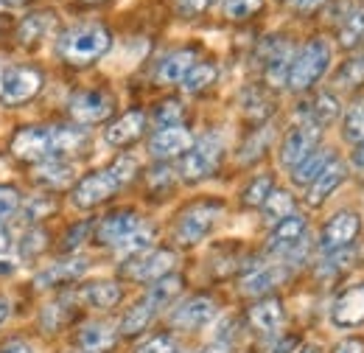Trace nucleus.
Wrapping results in <instances>:
<instances>
[{
    "label": "nucleus",
    "mask_w": 364,
    "mask_h": 353,
    "mask_svg": "<svg viewBox=\"0 0 364 353\" xmlns=\"http://www.w3.org/2000/svg\"><path fill=\"white\" fill-rule=\"evenodd\" d=\"M196 65V51L191 48H182V51H174L168 53L160 65H157V82L163 85H177L188 76V70Z\"/></svg>",
    "instance_id": "nucleus-21"
},
{
    "label": "nucleus",
    "mask_w": 364,
    "mask_h": 353,
    "mask_svg": "<svg viewBox=\"0 0 364 353\" xmlns=\"http://www.w3.org/2000/svg\"><path fill=\"white\" fill-rule=\"evenodd\" d=\"M174 3H177V11L182 17H199L216 6V0H174Z\"/></svg>",
    "instance_id": "nucleus-48"
},
{
    "label": "nucleus",
    "mask_w": 364,
    "mask_h": 353,
    "mask_svg": "<svg viewBox=\"0 0 364 353\" xmlns=\"http://www.w3.org/2000/svg\"><path fill=\"white\" fill-rule=\"evenodd\" d=\"M222 152H225V143H222L219 135H205V137L193 140V146L182 157V179L199 182V179L210 176L222 163Z\"/></svg>",
    "instance_id": "nucleus-4"
},
{
    "label": "nucleus",
    "mask_w": 364,
    "mask_h": 353,
    "mask_svg": "<svg viewBox=\"0 0 364 353\" xmlns=\"http://www.w3.org/2000/svg\"><path fill=\"white\" fill-rule=\"evenodd\" d=\"M154 238H157V230L154 227H149V224H140L137 230H132L124 241H118L115 244V253L121 255V258H137V255H143V253H149L151 250V244H154Z\"/></svg>",
    "instance_id": "nucleus-29"
},
{
    "label": "nucleus",
    "mask_w": 364,
    "mask_h": 353,
    "mask_svg": "<svg viewBox=\"0 0 364 353\" xmlns=\"http://www.w3.org/2000/svg\"><path fill=\"white\" fill-rule=\"evenodd\" d=\"M283 303L280 300H274V297H267V300H258L252 309H250V322L258 328V331H264V334H274V331H280V325H283Z\"/></svg>",
    "instance_id": "nucleus-27"
},
{
    "label": "nucleus",
    "mask_w": 364,
    "mask_h": 353,
    "mask_svg": "<svg viewBox=\"0 0 364 353\" xmlns=\"http://www.w3.org/2000/svg\"><path fill=\"white\" fill-rule=\"evenodd\" d=\"M333 152H325V149H317V152H311L303 163H297L294 169H291V182L294 185H300V188H309L314 179H317L319 174H322V169L333 160L331 157Z\"/></svg>",
    "instance_id": "nucleus-30"
},
{
    "label": "nucleus",
    "mask_w": 364,
    "mask_h": 353,
    "mask_svg": "<svg viewBox=\"0 0 364 353\" xmlns=\"http://www.w3.org/2000/svg\"><path fill=\"white\" fill-rule=\"evenodd\" d=\"M87 233H90V221H82L79 227H73V230L65 236V244H68V247H79V241H82Z\"/></svg>",
    "instance_id": "nucleus-50"
},
{
    "label": "nucleus",
    "mask_w": 364,
    "mask_h": 353,
    "mask_svg": "<svg viewBox=\"0 0 364 353\" xmlns=\"http://www.w3.org/2000/svg\"><path fill=\"white\" fill-rule=\"evenodd\" d=\"M219 216H222V205L219 202H196V205H191L180 216L177 227H174L177 241H180L182 247L199 244L216 227Z\"/></svg>",
    "instance_id": "nucleus-5"
},
{
    "label": "nucleus",
    "mask_w": 364,
    "mask_h": 353,
    "mask_svg": "<svg viewBox=\"0 0 364 353\" xmlns=\"http://www.w3.org/2000/svg\"><path fill=\"white\" fill-rule=\"evenodd\" d=\"M0 353H34L26 342H11V345H6Z\"/></svg>",
    "instance_id": "nucleus-54"
},
{
    "label": "nucleus",
    "mask_w": 364,
    "mask_h": 353,
    "mask_svg": "<svg viewBox=\"0 0 364 353\" xmlns=\"http://www.w3.org/2000/svg\"><path fill=\"white\" fill-rule=\"evenodd\" d=\"M20 205H23L20 191L11 188V185H0V224L6 219H11L14 214H20Z\"/></svg>",
    "instance_id": "nucleus-42"
},
{
    "label": "nucleus",
    "mask_w": 364,
    "mask_h": 353,
    "mask_svg": "<svg viewBox=\"0 0 364 353\" xmlns=\"http://www.w3.org/2000/svg\"><path fill=\"white\" fill-rule=\"evenodd\" d=\"M9 149L23 163H46V160L53 157L50 127H26V130H20L11 137Z\"/></svg>",
    "instance_id": "nucleus-7"
},
{
    "label": "nucleus",
    "mask_w": 364,
    "mask_h": 353,
    "mask_svg": "<svg viewBox=\"0 0 364 353\" xmlns=\"http://www.w3.org/2000/svg\"><path fill=\"white\" fill-rule=\"evenodd\" d=\"M9 247H11V233L6 230V224H0V255L9 253Z\"/></svg>",
    "instance_id": "nucleus-52"
},
{
    "label": "nucleus",
    "mask_w": 364,
    "mask_h": 353,
    "mask_svg": "<svg viewBox=\"0 0 364 353\" xmlns=\"http://www.w3.org/2000/svg\"><path fill=\"white\" fill-rule=\"evenodd\" d=\"M174 339L171 337H166V334H160V337H149V339H143L140 345H137L135 353H174Z\"/></svg>",
    "instance_id": "nucleus-45"
},
{
    "label": "nucleus",
    "mask_w": 364,
    "mask_h": 353,
    "mask_svg": "<svg viewBox=\"0 0 364 353\" xmlns=\"http://www.w3.org/2000/svg\"><path fill=\"white\" fill-rule=\"evenodd\" d=\"M339 101H336V95H331V93H322L314 98V104L309 107V112H306V121H314L317 127H328V124H333L336 118H339Z\"/></svg>",
    "instance_id": "nucleus-33"
},
{
    "label": "nucleus",
    "mask_w": 364,
    "mask_h": 353,
    "mask_svg": "<svg viewBox=\"0 0 364 353\" xmlns=\"http://www.w3.org/2000/svg\"><path fill=\"white\" fill-rule=\"evenodd\" d=\"M291 3H294V0H291Z\"/></svg>",
    "instance_id": "nucleus-63"
},
{
    "label": "nucleus",
    "mask_w": 364,
    "mask_h": 353,
    "mask_svg": "<svg viewBox=\"0 0 364 353\" xmlns=\"http://www.w3.org/2000/svg\"><path fill=\"white\" fill-rule=\"evenodd\" d=\"M294 353H322V348H319V345H314V342H309V345H300Z\"/></svg>",
    "instance_id": "nucleus-58"
},
{
    "label": "nucleus",
    "mask_w": 364,
    "mask_h": 353,
    "mask_svg": "<svg viewBox=\"0 0 364 353\" xmlns=\"http://www.w3.org/2000/svg\"><path fill=\"white\" fill-rule=\"evenodd\" d=\"M53 23H56V14H53V11H48V9L46 11H31V14L20 23V28H17V40H20V45L40 43L48 31L53 28Z\"/></svg>",
    "instance_id": "nucleus-28"
},
{
    "label": "nucleus",
    "mask_w": 364,
    "mask_h": 353,
    "mask_svg": "<svg viewBox=\"0 0 364 353\" xmlns=\"http://www.w3.org/2000/svg\"><path fill=\"white\" fill-rule=\"evenodd\" d=\"M9 314H11V303L6 297H0V325L9 320Z\"/></svg>",
    "instance_id": "nucleus-56"
},
{
    "label": "nucleus",
    "mask_w": 364,
    "mask_h": 353,
    "mask_svg": "<svg viewBox=\"0 0 364 353\" xmlns=\"http://www.w3.org/2000/svg\"><path fill=\"white\" fill-rule=\"evenodd\" d=\"M364 40V9H353L339 26V43L345 48H356Z\"/></svg>",
    "instance_id": "nucleus-37"
},
{
    "label": "nucleus",
    "mask_w": 364,
    "mask_h": 353,
    "mask_svg": "<svg viewBox=\"0 0 364 353\" xmlns=\"http://www.w3.org/2000/svg\"><path fill=\"white\" fill-rule=\"evenodd\" d=\"M216 317V303L210 297H191L171 314V322L180 328H202Z\"/></svg>",
    "instance_id": "nucleus-18"
},
{
    "label": "nucleus",
    "mask_w": 364,
    "mask_h": 353,
    "mask_svg": "<svg viewBox=\"0 0 364 353\" xmlns=\"http://www.w3.org/2000/svg\"><path fill=\"white\" fill-rule=\"evenodd\" d=\"M121 188V182L115 179V174L109 172V169H104V172H92V174L82 176L79 182H76V188H73V205L76 208H95V205H101V202H107L115 191Z\"/></svg>",
    "instance_id": "nucleus-9"
},
{
    "label": "nucleus",
    "mask_w": 364,
    "mask_h": 353,
    "mask_svg": "<svg viewBox=\"0 0 364 353\" xmlns=\"http://www.w3.org/2000/svg\"><path fill=\"white\" fill-rule=\"evenodd\" d=\"M124 297V289L115 283V280H92L82 289V300L90 306V309H115Z\"/></svg>",
    "instance_id": "nucleus-24"
},
{
    "label": "nucleus",
    "mask_w": 364,
    "mask_h": 353,
    "mask_svg": "<svg viewBox=\"0 0 364 353\" xmlns=\"http://www.w3.org/2000/svg\"><path fill=\"white\" fill-rule=\"evenodd\" d=\"M244 110H247L250 118H264V115H269V101L258 90H250L244 95Z\"/></svg>",
    "instance_id": "nucleus-44"
},
{
    "label": "nucleus",
    "mask_w": 364,
    "mask_h": 353,
    "mask_svg": "<svg viewBox=\"0 0 364 353\" xmlns=\"http://www.w3.org/2000/svg\"><path fill=\"white\" fill-rule=\"evenodd\" d=\"M174 353H182V351H174Z\"/></svg>",
    "instance_id": "nucleus-62"
},
{
    "label": "nucleus",
    "mask_w": 364,
    "mask_h": 353,
    "mask_svg": "<svg viewBox=\"0 0 364 353\" xmlns=\"http://www.w3.org/2000/svg\"><path fill=\"white\" fill-rule=\"evenodd\" d=\"M191 146H193V135L180 124V127H166V130L154 132L151 143H149V152L157 160H171V157L185 154Z\"/></svg>",
    "instance_id": "nucleus-15"
},
{
    "label": "nucleus",
    "mask_w": 364,
    "mask_h": 353,
    "mask_svg": "<svg viewBox=\"0 0 364 353\" xmlns=\"http://www.w3.org/2000/svg\"><path fill=\"white\" fill-rule=\"evenodd\" d=\"M322 3H325V0H294V6H297L300 11H314Z\"/></svg>",
    "instance_id": "nucleus-53"
},
{
    "label": "nucleus",
    "mask_w": 364,
    "mask_h": 353,
    "mask_svg": "<svg viewBox=\"0 0 364 353\" xmlns=\"http://www.w3.org/2000/svg\"><path fill=\"white\" fill-rule=\"evenodd\" d=\"M331 59H333V51L325 40H311L306 48H300V53L291 59V68H289V79H286L289 90L314 88L328 73Z\"/></svg>",
    "instance_id": "nucleus-2"
},
{
    "label": "nucleus",
    "mask_w": 364,
    "mask_h": 353,
    "mask_svg": "<svg viewBox=\"0 0 364 353\" xmlns=\"http://www.w3.org/2000/svg\"><path fill=\"white\" fill-rule=\"evenodd\" d=\"M274 191V182L269 174H258L247 188H244V194H241V199H244V205L247 208H261L267 199H269V194Z\"/></svg>",
    "instance_id": "nucleus-38"
},
{
    "label": "nucleus",
    "mask_w": 364,
    "mask_h": 353,
    "mask_svg": "<svg viewBox=\"0 0 364 353\" xmlns=\"http://www.w3.org/2000/svg\"><path fill=\"white\" fill-rule=\"evenodd\" d=\"M109 48H112V34L98 23L73 26L56 43L59 56L68 59L70 65H90L95 59H101Z\"/></svg>",
    "instance_id": "nucleus-1"
},
{
    "label": "nucleus",
    "mask_w": 364,
    "mask_h": 353,
    "mask_svg": "<svg viewBox=\"0 0 364 353\" xmlns=\"http://www.w3.org/2000/svg\"><path fill=\"white\" fill-rule=\"evenodd\" d=\"M261 59H264V70H267V79L272 85H286L289 79V68H291V48L286 40H277V37H269L264 40L261 48H258Z\"/></svg>",
    "instance_id": "nucleus-12"
},
{
    "label": "nucleus",
    "mask_w": 364,
    "mask_h": 353,
    "mask_svg": "<svg viewBox=\"0 0 364 353\" xmlns=\"http://www.w3.org/2000/svg\"><path fill=\"white\" fill-rule=\"evenodd\" d=\"M261 211H264V219L269 224H277V221H283L286 216L294 214V199H291L289 191H272L269 199L261 205Z\"/></svg>",
    "instance_id": "nucleus-36"
},
{
    "label": "nucleus",
    "mask_w": 364,
    "mask_h": 353,
    "mask_svg": "<svg viewBox=\"0 0 364 353\" xmlns=\"http://www.w3.org/2000/svg\"><path fill=\"white\" fill-rule=\"evenodd\" d=\"M68 110H70L76 124L87 127V124L107 121L112 115V110H115V101H112V95L107 90H82V93H76L70 98Z\"/></svg>",
    "instance_id": "nucleus-6"
},
{
    "label": "nucleus",
    "mask_w": 364,
    "mask_h": 353,
    "mask_svg": "<svg viewBox=\"0 0 364 353\" xmlns=\"http://www.w3.org/2000/svg\"><path fill=\"white\" fill-rule=\"evenodd\" d=\"M143 127H146V115H143L140 110H132V112L121 115L118 121H112V124L107 127L104 140H107L109 146H129V143H135L137 137L143 135Z\"/></svg>",
    "instance_id": "nucleus-19"
},
{
    "label": "nucleus",
    "mask_w": 364,
    "mask_h": 353,
    "mask_svg": "<svg viewBox=\"0 0 364 353\" xmlns=\"http://www.w3.org/2000/svg\"><path fill=\"white\" fill-rule=\"evenodd\" d=\"M345 179H348V166H345L342 160H331V163L322 169V174L306 188V202H309L311 208H319L325 199H331V194H336V188H339Z\"/></svg>",
    "instance_id": "nucleus-16"
},
{
    "label": "nucleus",
    "mask_w": 364,
    "mask_h": 353,
    "mask_svg": "<svg viewBox=\"0 0 364 353\" xmlns=\"http://www.w3.org/2000/svg\"><path fill=\"white\" fill-rule=\"evenodd\" d=\"M73 176H76V169H73V163H68V160H46V163H37V172H34V179H37L43 188H53V191L68 188V185L73 182Z\"/></svg>",
    "instance_id": "nucleus-25"
},
{
    "label": "nucleus",
    "mask_w": 364,
    "mask_h": 353,
    "mask_svg": "<svg viewBox=\"0 0 364 353\" xmlns=\"http://www.w3.org/2000/svg\"><path fill=\"white\" fill-rule=\"evenodd\" d=\"M109 172L115 174V179L121 182V185H127L137 172V160L135 157H129V154H124V157H118L112 166H109Z\"/></svg>",
    "instance_id": "nucleus-47"
},
{
    "label": "nucleus",
    "mask_w": 364,
    "mask_h": 353,
    "mask_svg": "<svg viewBox=\"0 0 364 353\" xmlns=\"http://www.w3.org/2000/svg\"><path fill=\"white\" fill-rule=\"evenodd\" d=\"M182 104L180 101H166V104H160V110L154 112V121L160 124V130H166V127H180L182 121Z\"/></svg>",
    "instance_id": "nucleus-43"
},
{
    "label": "nucleus",
    "mask_w": 364,
    "mask_h": 353,
    "mask_svg": "<svg viewBox=\"0 0 364 353\" xmlns=\"http://www.w3.org/2000/svg\"><path fill=\"white\" fill-rule=\"evenodd\" d=\"M79 348L85 353H109L115 348V339L118 334L107 325V322H87L82 331H79Z\"/></svg>",
    "instance_id": "nucleus-23"
},
{
    "label": "nucleus",
    "mask_w": 364,
    "mask_h": 353,
    "mask_svg": "<svg viewBox=\"0 0 364 353\" xmlns=\"http://www.w3.org/2000/svg\"><path fill=\"white\" fill-rule=\"evenodd\" d=\"M50 146H53L50 160H65L87 146V132L82 127H50Z\"/></svg>",
    "instance_id": "nucleus-22"
},
{
    "label": "nucleus",
    "mask_w": 364,
    "mask_h": 353,
    "mask_svg": "<svg viewBox=\"0 0 364 353\" xmlns=\"http://www.w3.org/2000/svg\"><path fill=\"white\" fill-rule=\"evenodd\" d=\"M362 82H364V53H359V56L348 59V62L339 68L336 85H339V88H353V85H362Z\"/></svg>",
    "instance_id": "nucleus-40"
},
{
    "label": "nucleus",
    "mask_w": 364,
    "mask_h": 353,
    "mask_svg": "<svg viewBox=\"0 0 364 353\" xmlns=\"http://www.w3.org/2000/svg\"><path fill=\"white\" fill-rule=\"evenodd\" d=\"M342 135H345L348 143H356V146L364 140V98H356V101L345 110Z\"/></svg>",
    "instance_id": "nucleus-35"
},
{
    "label": "nucleus",
    "mask_w": 364,
    "mask_h": 353,
    "mask_svg": "<svg viewBox=\"0 0 364 353\" xmlns=\"http://www.w3.org/2000/svg\"><path fill=\"white\" fill-rule=\"evenodd\" d=\"M43 90V73L31 65H9L0 73V104L20 107Z\"/></svg>",
    "instance_id": "nucleus-3"
},
{
    "label": "nucleus",
    "mask_w": 364,
    "mask_h": 353,
    "mask_svg": "<svg viewBox=\"0 0 364 353\" xmlns=\"http://www.w3.org/2000/svg\"><path fill=\"white\" fill-rule=\"evenodd\" d=\"M359 230H362V216L356 211H339L322 227L319 244H322L325 253H339V250H345L348 244L356 241Z\"/></svg>",
    "instance_id": "nucleus-10"
},
{
    "label": "nucleus",
    "mask_w": 364,
    "mask_h": 353,
    "mask_svg": "<svg viewBox=\"0 0 364 353\" xmlns=\"http://www.w3.org/2000/svg\"><path fill=\"white\" fill-rule=\"evenodd\" d=\"M331 322L336 328H356L364 322V283L345 289L331 306Z\"/></svg>",
    "instance_id": "nucleus-13"
},
{
    "label": "nucleus",
    "mask_w": 364,
    "mask_h": 353,
    "mask_svg": "<svg viewBox=\"0 0 364 353\" xmlns=\"http://www.w3.org/2000/svg\"><path fill=\"white\" fill-rule=\"evenodd\" d=\"M283 278H286V272L280 266H272V264L252 266L250 272L241 275V292L244 295H267V292H272Z\"/></svg>",
    "instance_id": "nucleus-20"
},
{
    "label": "nucleus",
    "mask_w": 364,
    "mask_h": 353,
    "mask_svg": "<svg viewBox=\"0 0 364 353\" xmlns=\"http://www.w3.org/2000/svg\"><path fill=\"white\" fill-rule=\"evenodd\" d=\"M87 269H90V261H87L85 255H70V258H62V261H56V264L46 266V269L34 278V283H37L40 289L73 283V280H79Z\"/></svg>",
    "instance_id": "nucleus-14"
},
{
    "label": "nucleus",
    "mask_w": 364,
    "mask_h": 353,
    "mask_svg": "<svg viewBox=\"0 0 364 353\" xmlns=\"http://www.w3.org/2000/svg\"><path fill=\"white\" fill-rule=\"evenodd\" d=\"M14 266H11V261H0V275H9Z\"/></svg>",
    "instance_id": "nucleus-59"
},
{
    "label": "nucleus",
    "mask_w": 364,
    "mask_h": 353,
    "mask_svg": "<svg viewBox=\"0 0 364 353\" xmlns=\"http://www.w3.org/2000/svg\"><path fill=\"white\" fill-rule=\"evenodd\" d=\"M180 292H182V278L180 275H174V272H168V275H163V278H157V280L151 283L146 300L154 303L157 309H163V306H168Z\"/></svg>",
    "instance_id": "nucleus-32"
},
{
    "label": "nucleus",
    "mask_w": 364,
    "mask_h": 353,
    "mask_svg": "<svg viewBox=\"0 0 364 353\" xmlns=\"http://www.w3.org/2000/svg\"><path fill=\"white\" fill-rule=\"evenodd\" d=\"M333 353H364V342L362 339H345V342H339V348Z\"/></svg>",
    "instance_id": "nucleus-51"
},
{
    "label": "nucleus",
    "mask_w": 364,
    "mask_h": 353,
    "mask_svg": "<svg viewBox=\"0 0 364 353\" xmlns=\"http://www.w3.org/2000/svg\"><path fill=\"white\" fill-rule=\"evenodd\" d=\"M353 166L364 172V140L359 143V146H356V149H353Z\"/></svg>",
    "instance_id": "nucleus-55"
},
{
    "label": "nucleus",
    "mask_w": 364,
    "mask_h": 353,
    "mask_svg": "<svg viewBox=\"0 0 364 353\" xmlns=\"http://www.w3.org/2000/svg\"><path fill=\"white\" fill-rule=\"evenodd\" d=\"M171 182H174V172H171V169H166V166H160V169H154V172L149 174V185H151V188L171 185Z\"/></svg>",
    "instance_id": "nucleus-49"
},
{
    "label": "nucleus",
    "mask_w": 364,
    "mask_h": 353,
    "mask_svg": "<svg viewBox=\"0 0 364 353\" xmlns=\"http://www.w3.org/2000/svg\"><path fill=\"white\" fill-rule=\"evenodd\" d=\"M154 314H157V306H154V303H149L146 297L137 300L135 306L124 314V320H121V334H124V337L140 334V331L154 320Z\"/></svg>",
    "instance_id": "nucleus-31"
},
{
    "label": "nucleus",
    "mask_w": 364,
    "mask_h": 353,
    "mask_svg": "<svg viewBox=\"0 0 364 353\" xmlns=\"http://www.w3.org/2000/svg\"><path fill=\"white\" fill-rule=\"evenodd\" d=\"M264 0H222V11L228 20H247L255 11H261Z\"/></svg>",
    "instance_id": "nucleus-41"
},
{
    "label": "nucleus",
    "mask_w": 364,
    "mask_h": 353,
    "mask_svg": "<svg viewBox=\"0 0 364 353\" xmlns=\"http://www.w3.org/2000/svg\"><path fill=\"white\" fill-rule=\"evenodd\" d=\"M46 250H48V233L43 227H31V230L23 233V238H20V255L23 258H37Z\"/></svg>",
    "instance_id": "nucleus-39"
},
{
    "label": "nucleus",
    "mask_w": 364,
    "mask_h": 353,
    "mask_svg": "<svg viewBox=\"0 0 364 353\" xmlns=\"http://www.w3.org/2000/svg\"><path fill=\"white\" fill-rule=\"evenodd\" d=\"M9 6H20V3H26V0H6Z\"/></svg>",
    "instance_id": "nucleus-60"
},
{
    "label": "nucleus",
    "mask_w": 364,
    "mask_h": 353,
    "mask_svg": "<svg viewBox=\"0 0 364 353\" xmlns=\"http://www.w3.org/2000/svg\"><path fill=\"white\" fill-rule=\"evenodd\" d=\"M177 266V255L174 250H149L137 258H129L124 266V275L132 278V280H157L163 275H168L171 269Z\"/></svg>",
    "instance_id": "nucleus-11"
},
{
    "label": "nucleus",
    "mask_w": 364,
    "mask_h": 353,
    "mask_svg": "<svg viewBox=\"0 0 364 353\" xmlns=\"http://www.w3.org/2000/svg\"><path fill=\"white\" fill-rule=\"evenodd\" d=\"M216 76H219V70H216L213 62H196L188 70V76L182 79V90L185 93H202V90H208L216 82Z\"/></svg>",
    "instance_id": "nucleus-34"
},
{
    "label": "nucleus",
    "mask_w": 364,
    "mask_h": 353,
    "mask_svg": "<svg viewBox=\"0 0 364 353\" xmlns=\"http://www.w3.org/2000/svg\"><path fill=\"white\" fill-rule=\"evenodd\" d=\"M143 221L137 216L135 211H115V214H109V216H104L101 224H98V230H95V238L101 241V244H118V241H124L132 230H137Z\"/></svg>",
    "instance_id": "nucleus-17"
},
{
    "label": "nucleus",
    "mask_w": 364,
    "mask_h": 353,
    "mask_svg": "<svg viewBox=\"0 0 364 353\" xmlns=\"http://www.w3.org/2000/svg\"><path fill=\"white\" fill-rule=\"evenodd\" d=\"M306 236V219L300 214H291L283 221H277L269 236V247L272 250H291L300 244V238Z\"/></svg>",
    "instance_id": "nucleus-26"
},
{
    "label": "nucleus",
    "mask_w": 364,
    "mask_h": 353,
    "mask_svg": "<svg viewBox=\"0 0 364 353\" xmlns=\"http://www.w3.org/2000/svg\"><path fill=\"white\" fill-rule=\"evenodd\" d=\"M319 130L314 121H300L297 127H291V132L286 135V140H283V146H280V163L283 166H289V169H294L297 163H303L311 152H317V143H319Z\"/></svg>",
    "instance_id": "nucleus-8"
},
{
    "label": "nucleus",
    "mask_w": 364,
    "mask_h": 353,
    "mask_svg": "<svg viewBox=\"0 0 364 353\" xmlns=\"http://www.w3.org/2000/svg\"><path fill=\"white\" fill-rule=\"evenodd\" d=\"M199 353H230V351H228V345H219V342H216V345H208V348H202Z\"/></svg>",
    "instance_id": "nucleus-57"
},
{
    "label": "nucleus",
    "mask_w": 364,
    "mask_h": 353,
    "mask_svg": "<svg viewBox=\"0 0 364 353\" xmlns=\"http://www.w3.org/2000/svg\"><path fill=\"white\" fill-rule=\"evenodd\" d=\"M87 3H95V0H87Z\"/></svg>",
    "instance_id": "nucleus-61"
},
{
    "label": "nucleus",
    "mask_w": 364,
    "mask_h": 353,
    "mask_svg": "<svg viewBox=\"0 0 364 353\" xmlns=\"http://www.w3.org/2000/svg\"><path fill=\"white\" fill-rule=\"evenodd\" d=\"M53 211V202L50 199H31V202H26V208L20 205V214H23V219L26 221H40L43 216H48Z\"/></svg>",
    "instance_id": "nucleus-46"
}]
</instances>
